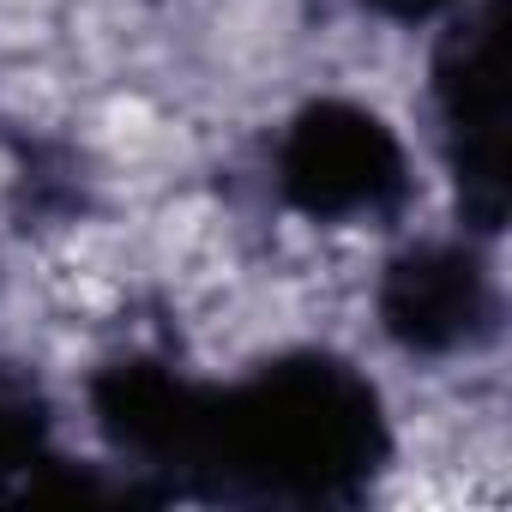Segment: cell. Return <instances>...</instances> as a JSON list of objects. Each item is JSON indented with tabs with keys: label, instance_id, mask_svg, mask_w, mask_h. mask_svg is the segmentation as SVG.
<instances>
[{
	"label": "cell",
	"instance_id": "6da1fadb",
	"mask_svg": "<svg viewBox=\"0 0 512 512\" xmlns=\"http://www.w3.org/2000/svg\"><path fill=\"white\" fill-rule=\"evenodd\" d=\"M386 452L374 386L326 356H296L199 410L187 464H229L272 494H344Z\"/></svg>",
	"mask_w": 512,
	"mask_h": 512
},
{
	"label": "cell",
	"instance_id": "7a4b0ae2",
	"mask_svg": "<svg viewBox=\"0 0 512 512\" xmlns=\"http://www.w3.org/2000/svg\"><path fill=\"white\" fill-rule=\"evenodd\" d=\"M278 193L308 223H380L410 199L398 133L344 97L308 103L278 145Z\"/></svg>",
	"mask_w": 512,
	"mask_h": 512
},
{
	"label": "cell",
	"instance_id": "3957f363",
	"mask_svg": "<svg viewBox=\"0 0 512 512\" xmlns=\"http://www.w3.org/2000/svg\"><path fill=\"white\" fill-rule=\"evenodd\" d=\"M500 25H506V0H482V7L446 37V49L434 61V103H440L452 169H458V193H464V211L476 217V229H500V211H506Z\"/></svg>",
	"mask_w": 512,
	"mask_h": 512
},
{
	"label": "cell",
	"instance_id": "277c9868",
	"mask_svg": "<svg viewBox=\"0 0 512 512\" xmlns=\"http://www.w3.org/2000/svg\"><path fill=\"white\" fill-rule=\"evenodd\" d=\"M494 320V284L470 247L428 241L380 278V326L410 356H458Z\"/></svg>",
	"mask_w": 512,
	"mask_h": 512
},
{
	"label": "cell",
	"instance_id": "5b68a950",
	"mask_svg": "<svg viewBox=\"0 0 512 512\" xmlns=\"http://www.w3.org/2000/svg\"><path fill=\"white\" fill-rule=\"evenodd\" d=\"M49 464V410L31 380L0 374V488Z\"/></svg>",
	"mask_w": 512,
	"mask_h": 512
},
{
	"label": "cell",
	"instance_id": "8992f818",
	"mask_svg": "<svg viewBox=\"0 0 512 512\" xmlns=\"http://www.w3.org/2000/svg\"><path fill=\"white\" fill-rule=\"evenodd\" d=\"M380 13H392V19H428V13H440V7H452V0H374Z\"/></svg>",
	"mask_w": 512,
	"mask_h": 512
}]
</instances>
